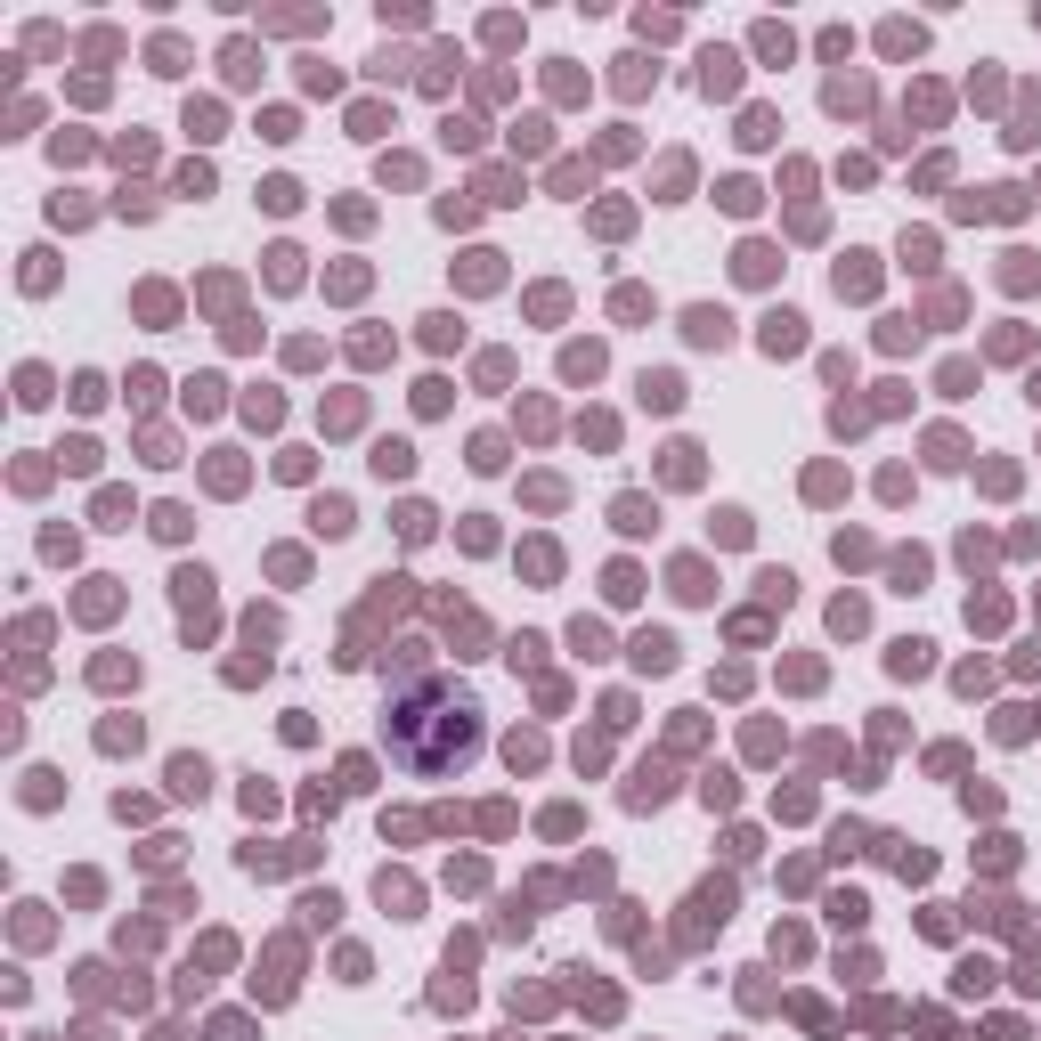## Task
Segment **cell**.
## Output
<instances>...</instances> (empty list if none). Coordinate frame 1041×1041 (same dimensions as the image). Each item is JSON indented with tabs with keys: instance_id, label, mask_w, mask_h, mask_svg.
Returning a JSON list of instances; mask_svg holds the SVG:
<instances>
[{
	"instance_id": "1",
	"label": "cell",
	"mask_w": 1041,
	"mask_h": 1041,
	"mask_svg": "<svg viewBox=\"0 0 1041 1041\" xmlns=\"http://www.w3.org/2000/svg\"><path fill=\"white\" fill-rule=\"evenodd\" d=\"M741 66H749L741 49H700V90H708V98H732V90H741Z\"/></svg>"
},
{
	"instance_id": "2",
	"label": "cell",
	"mask_w": 1041,
	"mask_h": 1041,
	"mask_svg": "<svg viewBox=\"0 0 1041 1041\" xmlns=\"http://www.w3.org/2000/svg\"><path fill=\"white\" fill-rule=\"evenodd\" d=\"M920 49H928V25H911V17L879 25V57H920Z\"/></svg>"
},
{
	"instance_id": "3",
	"label": "cell",
	"mask_w": 1041,
	"mask_h": 1041,
	"mask_svg": "<svg viewBox=\"0 0 1041 1041\" xmlns=\"http://www.w3.org/2000/svg\"><path fill=\"white\" fill-rule=\"evenodd\" d=\"M749 49L765 57V66H789V57H798V33H789V25H773V17H765V25L749 33Z\"/></svg>"
},
{
	"instance_id": "4",
	"label": "cell",
	"mask_w": 1041,
	"mask_h": 1041,
	"mask_svg": "<svg viewBox=\"0 0 1041 1041\" xmlns=\"http://www.w3.org/2000/svg\"><path fill=\"white\" fill-rule=\"evenodd\" d=\"M822 106H830V114H863V106H871V82H863V74H830Z\"/></svg>"
},
{
	"instance_id": "5",
	"label": "cell",
	"mask_w": 1041,
	"mask_h": 1041,
	"mask_svg": "<svg viewBox=\"0 0 1041 1041\" xmlns=\"http://www.w3.org/2000/svg\"><path fill=\"white\" fill-rule=\"evenodd\" d=\"M220 66H228V82H253V74H261V49L236 33V41H220Z\"/></svg>"
},
{
	"instance_id": "6",
	"label": "cell",
	"mask_w": 1041,
	"mask_h": 1041,
	"mask_svg": "<svg viewBox=\"0 0 1041 1041\" xmlns=\"http://www.w3.org/2000/svg\"><path fill=\"white\" fill-rule=\"evenodd\" d=\"M147 66H155V74H188V41H179V33H155V41H147Z\"/></svg>"
},
{
	"instance_id": "7",
	"label": "cell",
	"mask_w": 1041,
	"mask_h": 1041,
	"mask_svg": "<svg viewBox=\"0 0 1041 1041\" xmlns=\"http://www.w3.org/2000/svg\"><path fill=\"white\" fill-rule=\"evenodd\" d=\"M798 326H806L798 310H773L765 318V350H798Z\"/></svg>"
},
{
	"instance_id": "8",
	"label": "cell",
	"mask_w": 1041,
	"mask_h": 1041,
	"mask_svg": "<svg viewBox=\"0 0 1041 1041\" xmlns=\"http://www.w3.org/2000/svg\"><path fill=\"white\" fill-rule=\"evenodd\" d=\"M814 57H822V66H846V57H854V33H846V25L814 33Z\"/></svg>"
},
{
	"instance_id": "9",
	"label": "cell",
	"mask_w": 1041,
	"mask_h": 1041,
	"mask_svg": "<svg viewBox=\"0 0 1041 1041\" xmlns=\"http://www.w3.org/2000/svg\"><path fill=\"white\" fill-rule=\"evenodd\" d=\"M448 66H464L448 41H440V49H423V90H448Z\"/></svg>"
},
{
	"instance_id": "10",
	"label": "cell",
	"mask_w": 1041,
	"mask_h": 1041,
	"mask_svg": "<svg viewBox=\"0 0 1041 1041\" xmlns=\"http://www.w3.org/2000/svg\"><path fill=\"white\" fill-rule=\"evenodd\" d=\"M82 57H90V66H106V57H122V33H114V25H90V33H82Z\"/></svg>"
},
{
	"instance_id": "11",
	"label": "cell",
	"mask_w": 1041,
	"mask_h": 1041,
	"mask_svg": "<svg viewBox=\"0 0 1041 1041\" xmlns=\"http://www.w3.org/2000/svg\"><path fill=\"white\" fill-rule=\"evenodd\" d=\"M545 139H554V122H545V114L513 122V147H521V155H545Z\"/></svg>"
},
{
	"instance_id": "12",
	"label": "cell",
	"mask_w": 1041,
	"mask_h": 1041,
	"mask_svg": "<svg viewBox=\"0 0 1041 1041\" xmlns=\"http://www.w3.org/2000/svg\"><path fill=\"white\" fill-rule=\"evenodd\" d=\"M521 33H529V25H521V17H488V25H480V41H488V49H513V41H521Z\"/></svg>"
},
{
	"instance_id": "13",
	"label": "cell",
	"mask_w": 1041,
	"mask_h": 1041,
	"mask_svg": "<svg viewBox=\"0 0 1041 1041\" xmlns=\"http://www.w3.org/2000/svg\"><path fill=\"white\" fill-rule=\"evenodd\" d=\"M188 139H220V106H212V98L188 106Z\"/></svg>"
},
{
	"instance_id": "14",
	"label": "cell",
	"mask_w": 1041,
	"mask_h": 1041,
	"mask_svg": "<svg viewBox=\"0 0 1041 1041\" xmlns=\"http://www.w3.org/2000/svg\"><path fill=\"white\" fill-rule=\"evenodd\" d=\"M171 781H179V798H204V781H212V773H204L196 757H179V765H171Z\"/></svg>"
},
{
	"instance_id": "15",
	"label": "cell",
	"mask_w": 1041,
	"mask_h": 1041,
	"mask_svg": "<svg viewBox=\"0 0 1041 1041\" xmlns=\"http://www.w3.org/2000/svg\"><path fill=\"white\" fill-rule=\"evenodd\" d=\"M440 139H448V147H480V122H472V114H448Z\"/></svg>"
},
{
	"instance_id": "16",
	"label": "cell",
	"mask_w": 1041,
	"mask_h": 1041,
	"mask_svg": "<svg viewBox=\"0 0 1041 1041\" xmlns=\"http://www.w3.org/2000/svg\"><path fill=\"white\" fill-rule=\"evenodd\" d=\"M765 139H773V114L749 106V114H741V147H765Z\"/></svg>"
},
{
	"instance_id": "17",
	"label": "cell",
	"mask_w": 1041,
	"mask_h": 1041,
	"mask_svg": "<svg viewBox=\"0 0 1041 1041\" xmlns=\"http://www.w3.org/2000/svg\"><path fill=\"white\" fill-rule=\"evenodd\" d=\"M635 33H643V41H676V33H684V17H651V9H643V17H635Z\"/></svg>"
},
{
	"instance_id": "18",
	"label": "cell",
	"mask_w": 1041,
	"mask_h": 1041,
	"mask_svg": "<svg viewBox=\"0 0 1041 1041\" xmlns=\"http://www.w3.org/2000/svg\"><path fill=\"white\" fill-rule=\"evenodd\" d=\"M732 326H724V310H692V342H724Z\"/></svg>"
},
{
	"instance_id": "19",
	"label": "cell",
	"mask_w": 1041,
	"mask_h": 1041,
	"mask_svg": "<svg viewBox=\"0 0 1041 1041\" xmlns=\"http://www.w3.org/2000/svg\"><path fill=\"white\" fill-rule=\"evenodd\" d=\"M643 82H651V57H619V90H627V98H635V90H643Z\"/></svg>"
},
{
	"instance_id": "20",
	"label": "cell",
	"mask_w": 1041,
	"mask_h": 1041,
	"mask_svg": "<svg viewBox=\"0 0 1041 1041\" xmlns=\"http://www.w3.org/2000/svg\"><path fill=\"white\" fill-rule=\"evenodd\" d=\"M261 204H269V212H293V204H301V188H293V179H269V188H261Z\"/></svg>"
},
{
	"instance_id": "21",
	"label": "cell",
	"mask_w": 1041,
	"mask_h": 1041,
	"mask_svg": "<svg viewBox=\"0 0 1041 1041\" xmlns=\"http://www.w3.org/2000/svg\"><path fill=\"white\" fill-rule=\"evenodd\" d=\"M635 659H643V667H667V659H676V643H667V635H643Z\"/></svg>"
},
{
	"instance_id": "22",
	"label": "cell",
	"mask_w": 1041,
	"mask_h": 1041,
	"mask_svg": "<svg viewBox=\"0 0 1041 1041\" xmlns=\"http://www.w3.org/2000/svg\"><path fill=\"white\" fill-rule=\"evenodd\" d=\"M366 66H375V82H399V74H407V57H399V49H375Z\"/></svg>"
},
{
	"instance_id": "23",
	"label": "cell",
	"mask_w": 1041,
	"mask_h": 1041,
	"mask_svg": "<svg viewBox=\"0 0 1041 1041\" xmlns=\"http://www.w3.org/2000/svg\"><path fill=\"white\" fill-rule=\"evenodd\" d=\"M1009 139H1017V147H1033V139H1041V106H1025V114H1017V131H1009Z\"/></svg>"
}]
</instances>
